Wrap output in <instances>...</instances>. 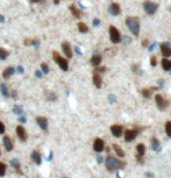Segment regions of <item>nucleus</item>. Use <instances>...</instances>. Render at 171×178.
I'll return each instance as SVG.
<instances>
[{
  "mask_svg": "<svg viewBox=\"0 0 171 178\" xmlns=\"http://www.w3.org/2000/svg\"><path fill=\"white\" fill-rule=\"evenodd\" d=\"M100 23V21H99L98 19H96V20H93V24H94V26H98V24Z\"/></svg>",
  "mask_w": 171,
  "mask_h": 178,
  "instance_id": "40",
  "label": "nucleus"
},
{
  "mask_svg": "<svg viewBox=\"0 0 171 178\" xmlns=\"http://www.w3.org/2000/svg\"><path fill=\"white\" fill-rule=\"evenodd\" d=\"M36 122L40 126V128L42 130H47L48 129V119L44 116H37L36 118Z\"/></svg>",
  "mask_w": 171,
  "mask_h": 178,
  "instance_id": "8",
  "label": "nucleus"
},
{
  "mask_svg": "<svg viewBox=\"0 0 171 178\" xmlns=\"http://www.w3.org/2000/svg\"><path fill=\"white\" fill-rule=\"evenodd\" d=\"M151 146L154 150H160V143H158L157 139H155V137L151 139Z\"/></svg>",
  "mask_w": 171,
  "mask_h": 178,
  "instance_id": "29",
  "label": "nucleus"
},
{
  "mask_svg": "<svg viewBox=\"0 0 171 178\" xmlns=\"http://www.w3.org/2000/svg\"><path fill=\"white\" fill-rule=\"evenodd\" d=\"M29 43H31L33 46H35V47H37L40 44V41H39V40H33V41H30Z\"/></svg>",
  "mask_w": 171,
  "mask_h": 178,
  "instance_id": "36",
  "label": "nucleus"
},
{
  "mask_svg": "<svg viewBox=\"0 0 171 178\" xmlns=\"http://www.w3.org/2000/svg\"><path fill=\"white\" fill-rule=\"evenodd\" d=\"M162 67H163L164 70H170V69H171V61L163 58V59H162Z\"/></svg>",
  "mask_w": 171,
  "mask_h": 178,
  "instance_id": "25",
  "label": "nucleus"
},
{
  "mask_svg": "<svg viewBox=\"0 0 171 178\" xmlns=\"http://www.w3.org/2000/svg\"><path fill=\"white\" fill-rule=\"evenodd\" d=\"M142 94H143V97L149 98V97H150V94H151V93H150V91H149L148 89H143V90H142Z\"/></svg>",
  "mask_w": 171,
  "mask_h": 178,
  "instance_id": "34",
  "label": "nucleus"
},
{
  "mask_svg": "<svg viewBox=\"0 0 171 178\" xmlns=\"http://www.w3.org/2000/svg\"><path fill=\"white\" fill-rule=\"evenodd\" d=\"M47 98H48V100H50V101H54V100H56V94L54 93V92H48V94H47Z\"/></svg>",
  "mask_w": 171,
  "mask_h": 178,
  "instance_id": "33",
  "label": "nucleus"
},
{
  "mask_svg": "<svg viewBox=\"0 0 171 178\" xmlns=\"http://www.w3.org/2000/svg\"><path fill=\"white\" fill-rule=\"evenodd\" d=\"M142 46H143V47H147V46H148V41H147V40H144V41H143V44H142Z\"/></svg>",
  "mask_w": 171,
  "mask_h": 178,
  "instance_id": "44",
  "label": "nucleus"
},
{
  "mask_svg": "<svg viewBox=\"0 0 171 178\" xmlns=\"http://www.w3.org/2000/svg\"><path fill=\"white\" fill-rule=\"evenodd\" d=\"M150 64H151V66H156V64H157V63H156V58H155V57H151V59H150Z\"/></svg>",
  "mask_w": 171,
  "mask_h": 178,
  "instance_id": "38",
  "label": "nucleus"
},
{
  "mask_svg": "<svg viewBox=\"0 0 171 178\" xmlns=\"http://www.w3.org/2000/svg\"><path fill=\"white\" fill-rule=\"evenodd\" d=\"M91 64L93 65V66H99L101 63V56L100 55H93L92 57H91Z\"/></svg>",
  "mask_w": 171,
  "mask_h": 178,
  "instance_id": "16",
  "label": "nucleus"
},
{
  "mask_svg": "<svg viewBox=\"0 0 171 178\" xmlns=\"http://www.w3.org/2000/svg\"><path fill=\"white\" fill-rule=\"evenodd\" d=\"M78 30L80 33H87L88 32V27L86 26L85 23H83V22H79L78 23Z\"/></svg>",
  "mask_w": 171,
  "mask_h": 178,
  "instance_id": "26",
  "label": "nucleus"
},
{
  "mask_svg": "<svg viewBox=\"0 0 171 178\" xmlns=\"http://www.w3.org/2000/svg\"><path fill=\"white\" fill-rule=\"evenodd\" d=\"M110 35H111V41L113 43H119L121 40V36H120V32L115 28V27H111L110 28Z\"/></svg>",
  "mask_w": 171,
  "mask_h": 178,
  "instance_id": "5",
  "label": "nucleus"
},
{
  "mask_svg": "<svg viewBox=\"0 0 171 178\" xmlns=\"http://www.w3.org/2000/svg\"><path fill=\"white\" fill-rule=\"evenodd\" d=\"M13 112L16 115H19V116H22V115H23V109H22L20 106H14L13 107Z\"/></svg>",
  "mask_w": 171,
  "mask_h": 178,
  "instance_id": "28",
  "label": "nucleus"
},
{
  "mask_svg": "<svg viewBox=\"0 0 171 178\" xmlns=\"http://www.w3.org/2000/svg\"><path fill=\"white\" fill-rule=\"evenodd\" d=\"M110 13L112 14V15H118V14H120V6H119L118 4H112L110 7Z\"/></svg>",
  "mask_w": 171,
  "mask_h": 178,
  "instance_id": "17",
  "label": "nucleus"
},
{
  "mask_svg": "<svg viewBox=\"0 0 171 178\" xmlns=\"http://www.w3.org/2000/svg\"><path fill=\"white\" fill-rule=\"evenodd\" d=\"M104 71H106V67H98V69L94 70L96 73H98V72H104Z\"/></svg>",
  "mask_w": 171,
  "mask_h": 178,
  "instance_id": "37",
  "label": "nucleus"
},
{
  "mask_svg": "<svg viewBox=\"0 0 171 178\" xmlns=\"http://www.w3.org/2000/svg\"><path fill=\"white\" fill-rule=\"evenodd\" d=\"M125 162L119 161V159H116L115 157L112 156H108L107 159H106V168H107L108 171H115L118 169H122V168H125Z\"/></svg>",
  "mask_w": 171,
  "mask_h": 178,
  "instance_id": "1",
  "label": "nucleus"
},
{
  "mask_svg": "<svg viewBox=\"0 0 171 178\" xmlns=\"http://www.w3.org/2000/svg\"><path fill=\"white\" fill-rule=\"evenodd\" d=\"M54 4H55V5H57V4H59V0H54Z\"/></svg>",
  "mask_w": 171,
  "mask_h": 178,
  "instance_id": "47",
  "label": "nucleus"
},
{
  "mask_svg": "<svg viewBox=\"0 0 171 178\" xmlns=\"http://www.w3.org/2000/svg\"><path fill=\"white\" fill-rule=\"evenodd\" d=\"M16 135L19 136L20 141L24 142V141L27 140V132H26V129H24V127H23V126L19 125V126L16 127Z\"/></svg>",
  "mask_w": 171,
  "mask_h": 178,
  "instance_id": "7",
  "label": "nucleus"
},
{
  "mask_svg": "<svg viewBox=\"0 0 171 178\" xmlns=\"http://www.w3.org/2000/svg\"><path fill=\"white\" fill-rule=\"evenodd\" d=\"M41 69H42V73H44V75L49 73V66H48V65H47L46 63H42Z\"/></svg>",
  "mask_w": 171,
  "mask_h": 178,
  "instance_id": "32",
  "label": "nucleus"
},
{
  "mask_svg": "<svg viewBox=\"0 0 171 178\" xmlns=\"http://www.w3.org/2000/svg\"><path fill=\"white\" fill-rule=\"evenodd\" d=\"M155 101H156V104H157V107L160 109H162V111L164 108H167L168 105H169V102H168L164 98L161 96V94H156V96H155Z\"/></svg>",
  "mask_w": 171,
  "mask_h": 178,
  "instance_id": "6",
  "label": "nucleus"
},
{
  "mask_svg": "<svg viewBox=\"0 0 171 178\" xmlns=\"http://www.w3.org/2000/svg\"><path fill=\"white\" fill-rule=\"evenodd\" d=\"M104 148H105V143H104L103 140L101 139H96L94 143H93V149H94V151L101 152L104 150Z\"/></svg>",
  "mask_w": 171,
  "mask_h": 178,
  "instance_id": "9",
  "label": "nucleus"
},
{
  "mask_svg": "<svg viewBox=\"0 0 171 178\" xmlns=\"http://www.w3.org/2000/svg\"><path fill=\"white\" fill-rule=\"evenodd\" d=\"M42 75H43V73H42V71H39V70H37V71H35V76L39 77V78H42Z\"/></svg>",
  "mask_w": 171,
  "mask_h": 178,
  "instance_id": "39",
  "label": "nucleus"
},
{
  "mask_svg": "<svg viewBox=\"0 0 171 178\" xmlns=\"http://www.w3.org/2000/svg\"><path fill=\"white\" fill-rule=\"evenodd\" d=\"M53 58H54V61L57 63V65H58L63 71H68L69 70V63H68V61H66V58L62 57L57 51L53 52Z\"/></svg>",
  "mask_w": 171,
  "mask_h": 178,
  "instance_id": "3",
  "label": "nucleus"
},
{
  "mask_svg": "<svg viewBox=\"0 0 171 178\" xmlns=\"http://www.w3.org/2000/svg\"><path fill=\"white\" fill-rule=\"evenodd\" d=\"M111 132L115 137H120L121 134H122V127L119 126V125H113L111 127Z\"/></svg>",
  "mask_w": 171,
  "mask_h": 178,
  "instance_id": "13",
  "label": "nucleus"
},
{
  "mask_svg": "<svg viewBox=\"0 0 171 178\" xmlns=\"http://www.w3.org/2000/svg\"><path fill=\"white\" fill-rule=\"evenodd\" d=\"M4 21H5L4 16H2V15H0V22H4Z\"/></svg>",
  "mask_w": 171,
  "mask_h": 178,
  "instance_id": "45",
  "label": "nucleus"
},
{
  "mask_svg": "<svg viewBox=\"0 0 171 178\" xmlns=\"http://www.w3.org/2000/svg\"><path fill=\"white\" fill-rule=\"evenodd\" d=\"M93 84H94V86L98 87V89L101 87V77L99 76V73L93 75Z\"/></svg>",
  "mask_w": 171,
  "mask_h": 178,
  "instance_id": "18",
  "label": "nucleus"
},
{
  "mask_svg": "<svg viewBox=\"0 0 171 178\" xmlns=\"http://www.w3.org/2000/svg\"><path fill=\"white\" fill-rule=\"evenodd\" d=\"M136 150H137V155H138V156H143V155H144V152H145L144 144H142V143L137 144V147H136Z\"/></svg>",
  "mask_w": 171,
  "mask_h": 178,
  "instance_id": "23",
  "label": "nucleus"
},
{
  "mask_svg": "<svg viewBox=\"0 0 171 178\" xmlns=\"http://www.w3.org/2000/svg\"><path fill=\"white\" fill-rule=\"evenodd\" d=\"M70 11H71V13L73 14V16H75V17H80V15H81L80 11L77 8L75 5H71V6H70Z\"/></svg>",
  "mask_w": 171,
  "mask_h": 178,
  "instance_id": "22",
  "label": "nucleus"
},
{
  "mask_svg": "<svg viewBox=\"0 0 171 178\" xmlns=\"http://www.w3.org/2000/svg\"><path fill=\"white\" fill-rule=\"evenodd\" d=\"M113 148H114V150H115L116 155H118L119 157H121V158H122V157L125 156V152H123V150L121 149V148L119 147L118 144H113Z\"/></svg>",
  "mask_w": 171,
  "mask_h": 178,
  "instance_id": "24",
  "label": "nucleus"
},
{
  "mask_svg": "<svg viewBox=\"0 0 171 178\" xmlns=\"http://www.w3.org/2000/svg\"><path fill=\"white\" fill-rule=\"evenodd\" d=\"M143 8H144V11L147 12L148 14L153 15V14H155L156 11H157L158 5L155 4V2H151V1H144L143 2Z\"/></svg>",
  "mask_w": 171,
  "mask_h": 178,
  "instance_id": "4",
  "label": "nucleus"
},
{
  "mask_svg": "<svg viewBox=\"0 0 171 178\" xmlns=\"http://www.w3.org/2000/svg\"><path fill=\"white\" fill-rule=\"evenodd\" d=\"M62 49H63V52L66 55L68 58L72 57V50H71V47H70L69 42H63V43H62Z\"/></svg>",
  "mask_w": 171,
  "mask_h": 178,
  "instance_id": "10",
  "label": "nucleus"
},
{
  "mask_svg": "<svg viewBox=\"0 0 171 178\" xmlns=\"http://www.w3.org/2000/svg\"><path fill=\"white\" fill-rule=\"evenodd\" d=\"M13 73H14L13 67H7V69H5V71L2 72V77H4V79H8Z\"/></svg>",
  "mask_w": 171,
  "mask_h": 178,
  "instance_id": "19",
  "label": "nucleus"
},
{
  "mask_svg": "<svg viewBox=\"0 0 171 178\" xmlns=\"http://www.w3.org/2000/svg\"><path fill=\"white\" fill-rule=\"evenodd\" d=\"M126 23H127L128 28L132 30V33L135 36L138 35L140 32V21H138L137 17H127L126 19Z\"/></svg>",
  "mask_w": 171,
  "mask_h": 178,
  "instance_id": "2",
  "label": "nucleus"
},
{
  "mask_svg": "<svg viewBox=\"0 0 171 178\" xmlns=\"http://www.w3.org/2000/svg\"><path fill=\"white\" fill-rule=\"evenodd\" d=\"M11 165L16 170V171L19 172V174H21V170H20V161H19V159L13 158V159L11 161Z\"/></svg>",
  "mask_w": 171,
  "mask_h": 178,
  "instance_id": "21",
  "label": "nucleus"
},
{
  "mask_svg": "<svg viewBox=\"0 0 171 178\" xmlns=\"http://www.w3.org/2000/svg\"><path fill=\"white\" fill-rule=\"evenodd\" d=\"M161 50H162L163 56H165V57L171 56V47H170V43H162V44H161Z\"/></svg>",
  "mask_w": 171,
  "mask_h": 178,
  "instance_id": "12",
  "label": "nucleus"
},
{
  "mask_svg": "<svg viewBox=\"0 0 171 178\" xmlns=\"http://www.w3.org/2000/svg\"><path fill=\"white\" fill-rule=\"evenodd\" d=\"M4 146L6 148L7 151H12L13 150V142L11 141V137L9 136H4Z\"/></svg>",
  "mask_w": 171,
  "mask_h": 178,
  "instance_id": "14",
  "label": "nucleus"
},
{
  "mask_svg": "<svg viewBox=\"0 0 171 178\" xmlns=\"http://www.w3.org/2000/svg\"><path fill=\"white\" fill-rule=\"evenodd\" d=\"M18 71L20 72V73H23V67H22V66H19V67H18Z\"/></svg>",
  "mask_w": 171,
  "mask_h": 178,
  "instance_id": "42",
  "label": "nucleus"
},
{
  "mask_svg": "<svg viewBox=\"0 0 171 178\" xmlns=\"http://www.w3.org/2000/svg\"><path fill=\"white\" fill-rule=\"evenodd\" d=\"M136 135H137V132H136V130L128 129V130H126V133H125V140L127 142H130L135 139Z\"/></svg>",
  "mask_w": 171,
  "mask_h": 178,
  "instance_id": "11",
  "label": "nucleus"
},
{
  "mask_svg": "<svg viewBox=\"0 0 171 178\" xmlns=\"http://www.w3.org/2000/svg\"><path fill=\"white\" fill-rule=\"evenodd\" d=\"M28 1H29V2H39L40 0H28Z\"/></svg>",
  "mask_w": 171,
  "mask_h": 178,
  "instance_id": "46",
  "label": "nucleus"
},
{
  "mask_svg": "<svg viewBox=\"0 0 171 178\" xmlns=\"http://www.w3.org/2000/svg\"><path fill=\"white\" fill-rule=\"evenodd\" d=\"M19 120H20L21 122H26V118H24L23 115H22V116H20V119H19Z\"/></svg>",
  "mask_w": 171,
  "mask_h": 178,
  "instance_id": "41",
  "label": "nucleus"
},
{
  "mask_svg": "<svg viewBox=\"0 0 171 178\" xmlns=\"http://www.w3.org/2000/svg\"><path fill=\"white\" fill-rule=\"evenodd\" d=\"M0 92H1V94L4 96L5 98H8L9 97V91H8V89H7V86H6V84H4L2 83L1 85H0Z\"/></svg>",
  "mask_w": 171,
  "mask_h": 178,
  "instance_id": "20",
  "label": "nucleus"
},
{
  "mask_svg": "<svg viewBox=\"0 0 171 178\" xmlns=\"http://www.w3.org/2000/svg\"><path fill=\"white\" fill-rule=\"evenodd\" d=\"M11 97H13V98H16V91H13L12 92V94H9Z\"/></svg>",
  "mask_w": 171,
  "mask_h": 178,
  "instance_id": "43",
  "label": "nucleus"
},
{
  "mask_svg": "<svg viewBox=\"0 0 171 178\" xmlns=\"http://www.w3.org/2000/svg\"><path fill=\"white\" fill-rule=\"evenodd\" d=\"M6 175V164L0 162V177H4Z\"/></svg>",
  "mask_w": 171,
  "mask_h": 178,
  "instance_id": "30",
  "label": "nucleus"
},
{
  "mask_svg": "<svg viewBox=\"0 0 171 178\" xmlns=\"http://www.w3.org/2000/svg\"><path fill=\"white\" fill-rule=\"evenodd\" d=\"M0 156H1V151H0Z\"/></svg>",
  "mask_w": 171,
  "mask_h": 178,
  "instance_id": "48",
  "label": "nucleus"
},
{
  "mask_svg": "<svg viewBox=\"0 0 171 178\" xmlns=\"http://www.w3.org/2000/svg\"><path fill=\"white\" fill-rule=\"evenodd\" d=\"M5 133V125L0 121V134H4Z\"/></svg>",
  "mask_w": 171,
  "mask_h": 178,
  "instance_id": "35",
  "label": "nucleus"
},
{
  "mask_svg": "<svg viewBox=\"0 0 171 178\" xmlns=\"http://www.w3.org/2000/svg\"><path fill=\"white\" fill-rule=\"evenodd\" d=\"M165 132H167L168 136L171 137V121L167 122V125H165Z\"/></svg>",
  "mask_w": 171,
  "mask_h": 178,
  "instance_id": "31",
  "label": "nucleus"
},
{
  "mask_svg": "<svg viewBox=\"0 0 171 178\" xmlns=\"http://www.w3.org/2000/svg\"><path fill=\"white\" fill-rule=\"evenodd\" d=\"M31 159H33V162L35 163L36 165H41V163H42V158H41V155H40V152H39V151L34 150V151L31 152Z\"/></svg>",
  "mask_w": 171,
  "mask_h": 178,
  "instance_id": "15",
  "label": "nucleus"
},
{
  "mask_svg": "<svg viewBox=\"0 0 171 178\" xmlns=\"http://www.w3.org/2000/svg\"><path fill=\"white\" fill-rule=\"evenodd\" d=\"M7 57H8V51L4 48H0V59L4 61V59H6Z\"/></svg>",
  "mask_w": 171,
  "mask_h": 178,
  "instance_id": "27",
  "label": "nucleus"
},
{
  "mask_svg": "<svg viewBox=\"0 0 171 178\" xmlns=\"http://www.w3.org/2000/svg\"><path fill=\"white\" fill-rule=\"evenodd\" d=\"M63 178H65V177H63Z\"/></svg>",
  "mask_w": 171,
  "mask_h": 178,
  "instance_id": "49",
  "label": "nucleus"
}]
</instances>
